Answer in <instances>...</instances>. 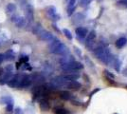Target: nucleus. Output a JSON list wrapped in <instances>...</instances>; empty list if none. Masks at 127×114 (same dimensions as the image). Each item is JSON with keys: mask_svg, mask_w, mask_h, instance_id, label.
<instances>
[{"mask_svg": "<svg viewBox=\"0 0 127 114\" xmlns=\"http://www.w3.org/2000/svg\"><path fill=\"white\" fill-rule=\"evenodd\" d=\"M4 57H5V59L8 60V61H12V60L15 59V54L13 53V51L9 50V51H7L5 54H4Z\"/></svg>", "mask_w": 127, "mask_h": 114, "instance_id": "412c9836", "label": "nucleus"}, {"mask_svg": "<svg viewBox=\"0 0 127 114\" xmlns=\"http://www.w3.org/2000/svg\"><path fill=\"white\" fill-rule=\"evenodd\" d=\"M74 49H75V51L77 52V54H79V55L82 54V52H81V50H80V49H78V48H76V47H75Z\"/></svg>", "mask_w": 127, "mask_h": 114, "instance_id": "473e14b6", "label": "nucleus"}, {"mask_svg": "<svg viewBox=\"0 0 127 114\" xmlns=\"http://www.w3.org/2000/svg\"><path fill=\"white\" fill-rule=\"evenodd\" d=\"M94 54L98 59L104 64H111L114 60V57L108 52V50L102 46H99L94 49Z\"/></svg>", "mask_w": 127, "mask_h": 114, "instance_id": "f257e3e1", "label": "nucleus"}, {"mask_svg": "<svg viewBox=\"0 0 127 114\" xmlns=\"http://www.w3.org/2000/svg\"><path fill=\"white\" fill-rule=\"evenodd\" d=\"M112 63L115 65L114 66V69H115L117 71H120V68H121V62H120V60L114 58V60H113Z\"/></svg>", "mask_w": 127, "mask_h": 114, "instance_id": "b1692460", "label": "nucleus"}, {"mask_svg": "<svg viewBox=\"0 0 127 114\" xmlns=\"http://www.w3.org/2000/svg\"><path fill=\"white\" fill-rule=\"evenodd\" d=\"M41 31H42V27H41L40 24H37V25L34 27V29H33V33H35V34H39Z\"/></svg>", "mask_w": 127, "mask_h": 114, "instance_id": "cd10ccee", "label": "nucleus"}, {"mask_svg": "<svg viewBox=\"0 0 127 114\" xmlns=\"http://www.w3.org/2000/svg\"><path fill=\"white\" fill-rule=\"evenodd\" d=\"M79 77H80V75L78 73H68V74H65V75H62V78H63L66 83L76 81L77 79H79Z\"/></svg>", "mask_w": 127, "mask_h": 114, "instance_id": "1a4fd4ad", "label": "nucleus"}, {"mask_svg": "<svg viewBox=\"0 0 127 114\" xmlns=\"http://www.w3.org/2000/svg\"><path fill=\"white\" fill-rule=\"evenodd\" d=\"M5 60V57H4V54L3 53H0V65L3 63V61Z\"/></svg>", "mask_w": 127, "mask_h": 114, "instance_id": "7c9ffc66", "label": "nucleus"}, {"mask_svg": "<svg viewBox=\"0 0 127 114\" xmlns=\"http://www.w3.org/2000/svg\"><path fill=\"white\" fill-rule=\"evenodd\" d=\"M6 11H8V12H13V11H16V5L15 4H13V3L8 4L7 7H6Z\"/></svg>", "mask_w": 127, "mask_h": 114, "instance_id": "4be33fe9", "label": "nucleus"}, {"mask_svg": "<svg viewBox=\"0 0 127 114\" xmlns=\"http://www.w3.org/2000/svg\"><path fill=\"white\" fill-rule=\"evenodd\" d=\"M92 1L93 0H81L80 1V6L83 7V8H85V7H87V6L89 5Z\"/></svg>", "mask_w": 127, "mask_h": 114, "instance_id": "a878e982", "label": "nucleus"}, {"mask_svg": "<svg viewBox=\"0 0 127 114\" xmlns=\"http://www.w3.org/2000/svg\"><path fill=\"white\" fill-rule=\"evenodd\" d=\"M69 52L68 49H67V47L64 45V43H60V45H59L58 47L56 48V49H54V51H53L52 53H54V54H58V55H63V56H64V55H66L67 53Z\"/></svg>", "mask_w": 127, "mask_h": 114, "instance_id": "39448f33", "label": "nucleus"}, {"mask_svg": "<svg viewBox=\"0 0 127 114\" xmlns=\"http://www.w3.org/2000/svg\"><path fill=\"white\" fill-rule=\"evenodd\" d=\"M75 33H76V34H77V37L78 38H84L87 35L88 31H87V29H86V28L79 27L75 30Z\"/></svg>", "mask_w": 127, "mask_h": 114, "instance_id": "f8f14e48", "label": "nucleus"}, {"mask_svg": "<svg viewBox=\"0 0 127 114\" xmlns=\"http://www.w3.org/2000/svg\"><path fill=\"white\" fill-rule=\"evenodd\" d=\"M55 114H69L68 110H66L65 109H63V108H58V109H55L54 111Z\"/></svg>", "mask_w": 127, "mask_h": 114, "instance_id": "5701e85b", "label": "nucleus"}, {"mask_svg": "<svg viewBox=\"0 0 127 114\" xmlns=\"http://www.w3.org/2000/svg\"><path fill=\"white\" fill-rule=\"evenodd\" d=\"M32 85V79H31V76L24 75L21 76V79L19 82V85H18V88H25V87H29Z\"/></svg>", "mask_w": 127, "mask_h": 114, "instance_id": "423d86ee", "label": "nucleus"}, {"mask_svg": "<svg viewBox=\"0 0 127 114\" xmlns=\"http://www.w3.org/2000/svg\"><path fill=\"white\" fill-rule=\"evenodd\" d=\"M26 20L30 22L33 20V9L30 4L26 5Z\"/></svg>", "mask_w": 127, "mask_h": 114, "instance_id": "9b49d317", "label": "nucleus"}, {"mask_svg": "<svg viewBox=\"0 0 127 114\" xmlns=\"http://www.w3.org/2000/svg\"><path fill=\"white\" fill-rule=\"evenodd\" d=\"M104 72H105V74H106V75H107V76H108V77H110L111 79H114V75H113V74H111V73H110L109 71H104Z\"/></svg>", "mask_w": 127, "mask_h": 114, "instance_id": "2f4dec72", "label": "nucleus"}, {"mask_svg": "<svg viewBox=\"0 0 127 114\" xmlns=\"http://www.w3.org/2000/svg\"><path fill=\"white\" fill-rule=\"evenodd\" d=\"M0 103L3 105H8V104H13V99L11 96H3L0 98Z\"/></svg>", "mask_w": 127, "mask_h": 114, "instance_id": "f3484780", "label": "nucleus"}, {"mask_svg": "<svg viewBox=\"0 0 127 114\" xmlns=\"http://www.w3.org/2000/svg\"><path fill=\"white\" fill-rule=\"evenodd\" d=\"M3 73H4V71H3V69H1V68H0V75H2Z\"/></svg>", "mask_w": 127, "mask_h": 114, "instance_id": "f704fd0d", "label": "nucleus"}, {"mask_svg": "<svg viewBox=\"0 0 127 114\" xmlns=\"http://www.w3.org/2000/svg\"><path fill=\"white\" fill-rule=\"evenodd\" d=\"M39 106H40V109L44 110V111L49 109V103H48V100H46V99H41L40 102H39Z\"/></svg>", "mask_w": 127, "mask_h": 114, "instance_id": "4468645a", "label": "nucleus"}, {"mask_svg": "<svg viewBox=\"0 0 127 114\" xmlns=\"http://www.w3.org/2000/svg\"><path fill=\"white\" fill-rule=\"evenodd\" d=\"M38 36H39V39L44 41V42H51L54 39L52 33L48 31H46V30H42L40 33L38 34Z\"/></svg>", "mask_w": 127, "mask_h": 114, "instance_id": "20e7f679", "label": "nucleus"}, {"mask_svg": "<svg viewBox=\"0 0 127 114\" xmlns=\"http://www.w3.org/2000/svg\"><path fill=\"white\" fill-rule=\"evenodd\" d=\"M61 43V41L59 40V39H56V38H54L52 41H51V43L49 45V51L52 53L53 51H54V49H56L57 47H58L59 45Z\"/></svg>", "mask_w": 127, "mask_h": 114, "instance_id": "2eb2a0df", "label": "nucleus"}, {"mask_svg": "<svg viewBox=\"0 0 127 114\" xmlns=\"http://www.w3.org/2000/svg\"><path fill=\"white\" fill-rule=\"evenodd\" d=\"M61 69H62L64 71H65V72L76 73L75 71H79V70H83V69H84V66L82 65L81 63H79V62L73 61V62H70V63H67V64L61 65Z\"/></svg>", "mask_w": 127, "mask_h": 114, "instance_id": "f03ea898", "label": "nucleus"}, {"mask_svg": "<svg viewBox=\"0 0 127 114\" xmlns=\"http://www.w3.org/2000/svg\"><path fill=\"white\" fill-rule=\"evenodd\" d=\"M96 38V33L94 31H91L89 33H87V36H86V40H85V45L87 47H91V44L94 43V40Z\"/></svg>", "mask_w": 127, "mask_h": 114, "instance_id": "9d476101", "label": "nucleus"}, {"mask_svg": "<svg viewBox=\"0 0 127 114\" xmlns=\"http://www.w3.org/2000/svg\"><path fill=\"white\" fill-rule=\"evenodd\" d=\"M47 13H48V15L50 17V19H51L52 21H57V20H59V18H60V16L57 14L56 8H55L54 6H49V7H48V9H47Z\"/></svg>", "mask_w": 127, "mask_h": 114, "instance_id": "0eeeda50", "label": "nucleus"}, {"mask_svg": "<svg viewBox=\"0 0 127 114\" xmlns=\"http://www.w3.org/2000/svg\"><path fill=\"white\" fill-rule=\"evenodd\" d=\"M18 17H19V16H16V15H14V16L11 17V20H12L13 22H16V21H17V19H18Z\"/></svg>", "mask_w": 127, "mask_h": 114, "instance_id": "72a5a7b5", "label": "nucleus"}, {"mask_svg": "<svg viewBox=\"0 0 127 114\" xmlns=\"http://www.w3.org/2000/svg\"><path fill=\"white\" fill-rule=\"evenodd\" d=\"M15 25L17 26V28L25 27V25H26V18H25V17L19 16L18 19H17V21L15 22Z\"/></svg>", "mask_w": 127, "mask_h": 114, "instance_id": "aec40b11", "label": "nucleus"}, {"mask_svg": "<svg viewBox=\"0 0 127 114\" xmlns=\"http://www.w3.org/2000/svg\"><path fill=\"white\" fill-rule=\"evenodd\" d=\"M65 87H67L69 89H74V90H77V89H80V87H82V85L80 84L79 82L72 81V82H68V83L66 84V86H65Z\"/></svg>", "mask_w": 127, "mask_h": 114, "instance_id": "ddd939ff", "label": "nucleus"}, {"mask_svg": "<svg viewBox=\"0 0 127 114\" xmlns=\"http://www.w3.org/2000/svg\"><path fill=\"white\" fill-rule=\"evenodd\" d=\"M124 2H125V3L127 4V0H124Z\"/></svg>", "mask_w": 127, "mask_h": 114, "instance_id": "c9c22d12", "label": "nucleus"}, {"mask_svg": "<svg viewBox=\"0 0 127 114\" xmlns=\"http://www.w3.org/2000/svg\"><path fill=\"white\" fill-rule=\"evenodd\" d=\"M63 33L64 34V36L67 38L68 40H72V34H71V32L69 31V30H67V29H64L63 30Z\"/></svg>", "mask_w": 127, "mask_h": 114, "instance_id": "393cba45", "label": "nucleus"}, {"mask_svg": "<svg viewBox=\"0 0 127 114\" xmlns=\"http://www.w3.org/2000/svg\"><path fill=\"white\" fill-rule=\"evenodd\" d=\"M20 79H21V76L20 75L12 76L11 79L7 82V85H8L10 87H18Z\"/></svg>", "mask_w": 127, "mask_h": 114, "instance_id": "6e6552de", "label": "nucleus"}, {"mask_svg": "<svg viewBox=\"0 0 127 114\" xmlns=\"http://www.w3.org/2000/svg\"><path fill=\"white\" fill-rule=\"evenodd\" d=\"M60 97L62 98L64 101H68V100H71L72 99V94L68 91H61L60 92Z\"/></svg>", "mask_w": 127, "mask_h": 114, "instance_id": "a211bd4d", "label": "nucleus"}, {"mask_svg": "<svg viewBox=\"0 0 127 114\" xmlns=\"http://www.w3.org/2000/svg\"><path fill=\"white\" fill-rule=\"evenodd\" d=\"M14 111H15V114H23V110L20 108H16Z\"/></svg>", "mask_w": 127, "mask_h": 114, "instance_id": "c756f323", "label": "nucleus"}, {"mask_svg": "<svg viewBox=\"0 0 127 114\" xmlns=\"http://www.w3.org/2000/svg\"><path fill=\"white\" fill-rule=\"evenodd\" d=\"M126 43H127L126 38H124V37L119 38V39L117 40V42H116V46H117V48L122 49V47H124V46L126 45Z\"/></svg>", "mask_w": 127, "mask_h": 114, "instance_id": "6ab92c4d", "label": "nucleus"}, {"mask_svg": "<svg viewBox=\"0 0 127 114\" xmlns=\"http://www.w3.org/2000/svg\"><path fill=\"white\" fill-rule=\"evenodd\" d=\"M13 110H14V108H13V104H8V105H6V111H7V112H9V113H11Z\"/></svg>", "mask_w": 127, "mask_h": 114, "instance_id": "bb28decb", "label": "nucleus"}, {"mask_svg": "<svg viewBox=\"0 0 127 114\" xmlns=\"http://www.w3.org/2000/svg\"><path fill=\"white\" fill-rule=\"evenodd\" d=\"M75 61L73 56H70V55H64V57H62L60 59V63L61 65H64V64H67V63H70V62H73Z\"/></svg>", "mask_w": 127, "mask_h": 114, "instance_id": "dca6fc26", "label": "nucleus"}, {"mask_svg": "<svg viewBox=\"0 0 127 114\" xmlns=\"http://www.w3.org/2000/svg\"><path fill=\"white\" fill-rule=\"evenodd\" d=\"M20 60H21V62H26V61H28V60H29V57H28L27 55H21Z\"/></svg>", "mask_w": 127, "mask_h": 114, "instance_id": "c85d7f7f", "label": "nucleus"}, {"mask_svg": "<svg viewBox=\"0 0 127 114\" xmlns=\"http://www.w3.org/2000/svg\"><path fill=\"white\" fill-rule=\"evenodd\" d=\"M66 82L62 78V76H56L54 77L51 82H50V86L53 87V88H59V87H62L64 86H66Z\"/></svg>", "mask_w": 127, "mask_h": 114, "instance_id": "7ed1b4c3", "label": "nucleus"}]
</instances>
